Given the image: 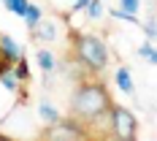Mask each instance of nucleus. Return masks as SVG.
Wrapping results in <instances>:
<instances>
[{
	"instance_id": "16",
	"label": "nucleus",
	"mask_w": 157,
	"mask_h": 141,
	"mask_svg": "<svg viewBox=\"0 0 157 141\" xmlns=\"http://www.w3.org/2000/svg\"><path fill=\"white\" fill-rule=\"evenodd\" d=\"M119 8H122L125 14H136L138 16V11H141V0H119Z\"/></svg>"
},
{
	"instance_id": "2",
	"label": "nucleus",
	"mask_w": 157,
	"mask_h": 141,
	"mask_svg": "<svg viewBox=\"0 0 157 141\" xmlns=\"http://www.w3.org/2000/svg\"><path fill=\"white\" fill-rule=\"evenodd\" d=\"M76 60L90 71H103L109 65V46L98 35H76Z\"/></svg>"
},
{
	"instance_id": "3",
	"label": "nucleus",
	"mask_w": 157,
	"mask_h": 141,
	"mask_svg": "<svg viewBox=\"0 0 157 141\" xmlns=\"http://www.w3.org/2000/svg\"><path fill=\"white\" fill-rule=\"evenodd\" d=\"M87 136H90V133H87V125H81L73 117L60 119V122H54V125H46V130L41 133L44 141H84Z\"/></svg>"
},
{
	"instance_id": "11",
	"label": "nucleus",
	"mask_w": 157,
	"mask_h": 141,
	"mask_svg": "<svg viewBox=\"0 0 157 141\" xmlns=\"http://www.w3.org/2000/svg\"><path fill=\"white\" fill-rule=\"evenodd\" d=\"M3 6H6V11H11V14L25 16V11L30 8V0H3Z\"/></svg>"
},
{
	"instance_id": "13",
	"label": "nucleus",
	"mask_w": 157,
	"mask_h": 141,
	"mask_svg": "<svg viewBox=\"0 0 157 141\" xmlns=\"http://www.w3.org/2000/svg\"><path fill=\"white\" fill-rule=\"evenodd\" d=\"M11 68H14V73H16L19 81H27V79H30V68H27V60H25V57H19Z\"/></svg>"
},
{
	"instance_id": "4",
	"label": "nucleus",
	"mask_w": 157,
	"mask_h": 141,
	"mask_svg": "<svg viewBox=\"0 0 157 141\" xmlns=\"http://www.w3.org/2000/svg\"><path fill=\"white\" fill-rule=\"evenodd\" d=\"M111 130H114V139L119 141H133L138 136V119L136 114L125 106H111Z\"/></svg>"
},
{
	"instance_id": "1",
	"label": "nucleus",
	"mask_w": 157,
	"mask_h": 141,
	"mask_svg": "<svg viewBox=\"0 0 157 141\" xmlns=\"http://www.w3.org/2000/svg\"><path fill=\"white\" fill-rule=\"evenodd\" d=\"M106 111H111V98L103 84L81 81L73 90V95H71V117L78 119L81 125H92Z\"/></svg>"
},
{
	"instance_id": "12",
	"label": "nucleus",
	"mask_w": 157,
	"mask_h": 141,
	"mask_svg": "<svg viewBox=\"0 0 157 141\" xmlns=\"http://www.w3.org/2000/svg\"><path fill=\"white\" fill-rule=\"evenodd\" d=\"M138 57H144L146 63L157 65V46L152 44V41H146V44H141V46H138Z\"/></svg>"
},
{
	"instance_id": "14",
	"label": "nucleus",
	"mask_w": 157,
	"mask_h": 141,
	"mask_svg": "<svg viewBox=\"0 0 157 141\" xmlns=\"http://www.w3.org/2000/svg\"><path fill=\"white\" fill-rule=\"evenodd\" d=\"M103 14H106L103 0H90V3H87V16H90V19H100Z\"/></svg>"
},
{
	"instance_id": "7",
	"label": "nucleus",
	"mask_w": 157,
	"mask_h": 141,
	"mask_svg": "<svg viewBox=\"0 0 157 141\" xmlns=\"http://www.w3.org/2000/svg\"><path fill=\"white\" fill-rule=\"evenodd\" d=\"M35 63H38V68H41L44 76L57 71V60H54V54H52L49 49H38V52H35Z\"/></svg>"
},
{
	"instance_id": "17",
	"label": "nucleus",
	"mask_w": 157,
	"mask_h": 141,
	"mask_svg": "<svg viewBox=\"0 0 157 141\" xmlns=\"http://www.w3.org/2000/svg\"><path fill=\"white\" fill-rule=\"evenodd\" d=\"M141 27H144V33H146V38H152V41L157 38V22H155V19H149V22L141 25Z\"/></svg>"
},
{
	"instance_id": "5",
	"label": "nucleus",
	"mask_w": 157,
	"mask_h": 141,
	"mask_svg": "<svg viewBox=\"0 0 157 141\" xmlns=\"http://www.w3.org/2000/svg\"><path fill=\"white\" fill-rule=\"evenodd\" d=\"M19 57H25V54H22V46L16 44L11 35H6V33H3V35H0V60H3V63H8V65H14Z\"/></svg>"
},
{
	"instance_id": "8",
	"label": "nucleus",
	"mask_w": 157,
	"mask_h": 141,
	"mask_svg": "<svg viewBox=\"0 0 157 141\" xmlns=\"http://www.w3.org/2000/svg\"><path fill=\"white\" fill-rule=\"evenodd\" d=\"M38 117L44 119V125H54V122H60V119H63L60 109H57L54 103H46V100L38 106Z\"/></svg>"
},
{
	"instance_id": "9",
	"label": "nucleus",
	"mask_w": 157,
	"mask_h": 141,
	"mask_svg": "<svg viewBox=\"0 0 157 141\" xmlns=\"http://www.w3.org/2000/svg\"><path fill=\"white\" fill-rule=\"evenodd\" d=\"M41 16H44V11H41V6H35V3H30V8L25 11V25H27V30H35L38 27V22H41Z\"/></svg>"
},
{
	"instance_id": "10",
	"label": "nucleus",
	"mask_w": 157,
	"mask_h": 141,
	"mask_svg": "<svg viewBox=\"0 0 157 141\" xmlns=\"http://www.w3.org/2000/svg\"><path fill=\"white\" fill-rule=\"evenodd\" d=\"M33 33H35V38H41V41H54V38H57L54 22H38V27Z\"/></svg>"
},
{
	"instance_id": "15",
	"label": "nucleus",
	"mask_w": 157,
	"mask_h": 141,
	"mask_svg": "<svg viewBox=\"0 0 157 141\" xmlns=\"http://www.w3.org/2000/svg\"><path fill=\"white\" fill-rule=\"evenodd\" d=\"M109 14L114 16V19H122V22H130V25H141V22H138V16H136V14H125L122 8H111Z\"/></svg>"
},
{
	"instance_id": "18",
	"label": "nucleus",
	"mask_w": 157,
	"mask_h": 141,
	"mask_svg": "<svg viewBox=\"0 0 157 141\" xmlns=\"http://www.w3.org/2000/svg\"><path fill=\"white\" fill-rule=\"evenodd\" d=\"M87 3H90V0H76V3H73V11H87Z\"/></svg>"
},
{
	"instance_id": "6",
	"label": "nucleus",
	"mask_w": 157,
	"mask_h": 141,
	"mask_svg": "<svg viewBox=\"0 0 157 141\" xmlns=\"http://www.w3.org/2000/svg\"><path fill=\"white\" fill-rule=\"evenodd\" d=\"M114 81H117V87H119L125 95H136V81H133V76H130V68H127V65H119V68H117Z\"/></svg>"
}]
</instances>
